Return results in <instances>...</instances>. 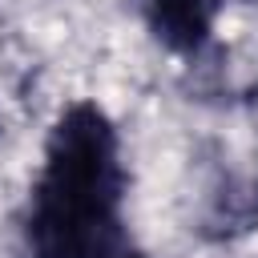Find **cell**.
<instances>
[{
  "mask_svg": "<svg viewBox=\"0 0 258 258\" xmlns=\"http://www.w3.org/2000/svg\"><path fill=\"white\" fill-rule=\"evenodd\" d=\"M125 157L97 101H69L44 133L24 206L28 258H145L125 222Z\"/></svg>",
  "mask_w": 258,
  "mask_h": 258,
  "instance_id": "obj_1",
  "label": "cell"
},
{
  "mask_svg": "<svg viewBox=\"0 0 258 258\" xmlns=\"http://www.w3.org/2000/svg\"><path fill=\"white\" fill-rule=\"evenodd\" d=\"M149 36L173 56H198L214 32L226 0H133Z\"/></svg>",
  "mask_w": 258,
  "mask_h": 258,
  "instance_id": "obj_2",
  "label": "cell"
}]
</instances>
